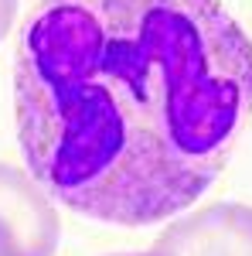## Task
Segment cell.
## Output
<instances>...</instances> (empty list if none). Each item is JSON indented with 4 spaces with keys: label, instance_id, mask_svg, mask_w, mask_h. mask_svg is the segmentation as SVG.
Instances as JSON below:
<instances>
[{
    "label": "cell",
    "instance_id": "277c9868",
    "mask_svg": "<svg viewBox=\"0 0 252 256\" xmlns=\"http://www.w3.org/2000/svg\"><path fill=\"white\" fill-rule=\"evenodd\" d=\"M17 4H20V0H0V41L7 38V34H10V28H14Z\"/></svg>",
    "mask_w": 252,
    "mask_h": 256
},
{
    "label": "cell",
    "instance_id": "7a4b0ae2",
    "mask_svg": "<svg viewBox=\"0 0 252 256\" xmlns=\"http://www.w3.org/2000/svg\"><path fill=\"white\" fill-rule=\"evenodd\" d=\"M61 222L51 195L14 164L0 160V256H55Z\"/></svg>",
    "mask_w": 252,
    "mask_h": 256
},
{
    "label": "cell",
    "instance_id": "6da1fadb",
    "mask_svg": "<svg viewBox=\"0 0 252 256\" xmlns=\"http://www.w3.org/2000/svg\"><path fill=\"white\" fill-rule=\"evenodd\" d=\"M252 120V41L222 0H38L14 55L31 178L75 216L191 208Z\"/></svg>",
    "mask_w": 252,
    "mask_h": 256
},
{
    "label": "cell",
    "instance_id": "3957f363",
    "mask_svg": "<svg viewBox=\"0 0 252 256\" xmlns=\"http://www.w3.org/2000/svg\"><path fill=\"white\" fill-rule=\"evenodd\" d=\"M157 256H252V205L212 202L174 218L154 242Z\"/></svg>",
    "mask_w": 252,
    "mask_h": 256
},
{
    "label": "cell",
    "instance_id": "5b68a950",
    "mask_svg": "<svg viewBox=\"0 0 252 256\" xmlns=\"http://www.w3.org/2000/svg\"><path fill=\"white\" fill-rule=\"evenodd\" d=\"M113 256H157L154 250H147V253H113Z\"/></svg>",
    "mask_w": 252,
    "mask_h": 256
}]
</instances>
